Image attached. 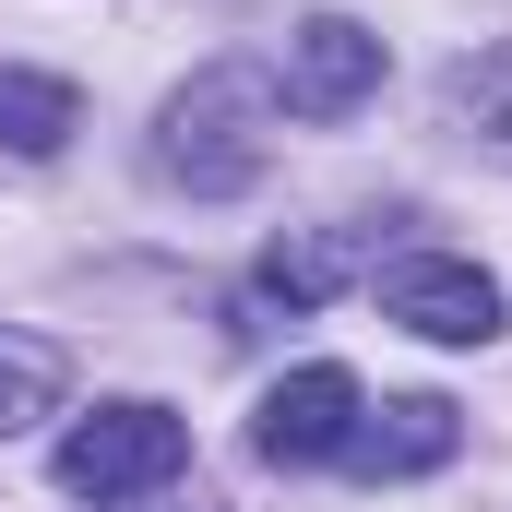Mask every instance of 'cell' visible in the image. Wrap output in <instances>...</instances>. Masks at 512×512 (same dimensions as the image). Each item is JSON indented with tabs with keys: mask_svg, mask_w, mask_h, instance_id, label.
I'll list each match as a JSON object with an SVG mask.
<instances>
[{
	"mask_svg": "<svg viewBox=\"0 0 512 512\" xmlns=\"http://www.w3.org/2000/svg\"><path fill=\"white\" fill-rule=\"evenodd\" d=\"M274 84H262L251 60H215V72H191L179 96H167V120H155V179H179V191H251L262 167H274Z\"/></svg>",
	"mask_w": 512,
	"mask_h": 512,
	"instance_id": "1",
	"label": "cell"
},
{
	"mask_svg": "<svg viewBox=\"0 0 512 512\" xmlns=\"http://www.w3.org/2000/svg\"><path fill=\"white\" fill-rule=\"evenodd\" d=\"M179 465H191V429H179L167 405H96V417L60 429V489H72V501H143V489H167Z\"/></svg>",
	"mask_w": 512,
	"mask_h": 512,
	"instance_id": "2",
	"label": "cell"
},
{
	"mask_svg": "<svg viewBox=\"0 0 512 512\" xmlns=\"http://www.w3.org/2000/svg\"><path fill=\"white\" fill-rule=\"evenodd\" d=\"M358 417H370V393L358 370H334V358H310V370H286V382L251 405V453L274 477H298V465H334L346 441H358Z\"/></svg>",
	"mask_w": 512,
	"mask_h": 512,
	"instance_id": "3",
	"label": "cell"
},
{
	"mask_svg": "<svg viewBox=\"0 0 512 512\" xmlns=\"http://www.w3.org/2000/svg\"><path fill=\"white\" fill-rule=\"evenodd\" d=\"M370 96H382V36L358 12H310L274 60V108L286 120H358Z\"/></svg>",
	"mask_w": 512,
	"mask_h": 512,
	"instance_id": "4",
	"label": "cell"
},
{
	"mask_svg": "<svg viewBox=\"0 0 512 512\" xmlns=\"http://www.w3.org/2000/svg\"><path fill=\"white\" fill-rule=\"evenodd\" d=\"M382 322L429 334V346H489L501 334V286L453 251H417V262H382Z\"/></svg>",
	"mask_w": 512,
	"mask_h": 512,
	"instance_id": "5",
	"label": "cell"
},
{
	"mask_svg": "<svg viewBox=\"0 0 512 512\" xmlns=\"http://www.w3.org/2000/svg\"><path fill=\"white\" fill-rule=\"evenodd\" d=\"M453 441H465V405L405 393V405H382V429L346 441V465H358V477H429V465H453Z\"/></svg>",
	"mask_w": 512,
	"mask_h": 512,
	"instance_id": "6",
	"label": "cell"
},
{
	"mask_svg": "<svg viewBox=\"0 0 512 512\" xmlns=\"http://www.w3.org/2000/svg\"><path fill=\"white\" fill-rule=\"evenodd\" d=\"M441 120L465 131L477 155H501V167H512V36H501V48H477V60H453V72H441Z\"/></svg>",
	"mask_w": 512,
	"mask_h": 512,
	"instance_id": "7",
	"label": "cell"
},
{
	"mask_svg": "<svg viewBox=\"0 0 512 512\" xmlns=\"http://www.w3.org/2000/svg\"><path fill=\"white\" fill-rule=\"evenodd\" d=\"M72 131H84V96L60 72H12L0 60V155H60Z\"/></svg>",
	"mask_w": 512,
	"mask_h": 512,
	"instance_id": "8",
	"label": "cell"
},
{
	"mask_svg": "<svg viewBox=\"0 0 512 512\" xmlns=\"http://www.w3.org/2000/svg\"><path fill=\"white\" fill-rule=\"evenodd\" d=\"M60 382H72V370H60L48 334H0V441L36 429V417H60Z\"/></svg>",
	"mask_w": 512,
	"mask_h": 512,
	"instance_id": "9",
	"label": "cell"
},
{
	"mask_svg": "<svg viewBox=\"0 0 512 512\" xmlns=\"http://www.w3.org/2000/svg\"><path fill=\"white\" fill-rule=\"evenodd\" d=\"M334 286H346V239H322V227H298V239L262 251V298H286V310H322Z\"/></svg>",
	"mask_w": 512,
	"mask_h": 512,
	"instance_id": "10",
	"label": "cell"
},
{
	"mask_svg": "<svg viewBox=\"0 0 512 512\" xmlns=\"http://www.w3.org/2000/svg\"><path fill=\"white\" fill-rule=\"evenodd\" d=\"M96 512H227V501H215V489H179V477H167V489H143V501H96Z\"/></svg>",
	"mask_w": 512,
	"mask_h": 512,
	"instance_id": "11",
	"label": "cell"
}]
</instances>
